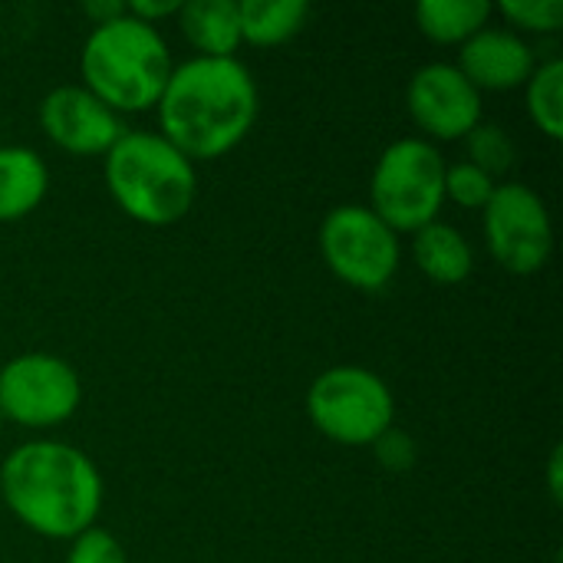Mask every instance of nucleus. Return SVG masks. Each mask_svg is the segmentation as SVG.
Returning <instances> with one entry per match:
<instances>
[{"instance_id": "nucleus-1", "label": "nucleus", "mask_w": 563, "mask_h": 563, "mask_svg": "<svg viewBox=\"0 0 563 563\" xmlns=\"http://www.w3.org/2000/svg\"><path fill=\"white\" fill-rule=\"evenodd\" d=\"M257 106V82L238 56H195L172 69L155 102L158 135L191 162L221 158L247 139Z\"/></svg>"}, {"instance_id": "nucleus-2", "label": "nucleus", "mask_w": 563, "mask_h": 563, "mask_svg": "<svg viewBox=\"0 0 563 563\" xmlns=\"http://www.w3.org/2000/svg\"><path fill=\"white\" fill-rule=\"evenodd\" d=\"M0 498L26 531L46 541H73L96 528L102 475L86 452L66 442H26L0 465Z\"/></svg>"}, {"instance_id": "nucleus-3", "label": "nucleus", "mask_w": 563, "mask_h": 563, "mask_svg": "<svg viewBox=\"0 0 563 563\" xmlns=\"http://www.w3.org/2000/svg\"><path fill=\"white\" fill-rule=\"evenodd\" d=\"M172 69L175 63L158 26L129 13L92 26L79 53L82 89L115 115L155 109Z\"/></svg>"}, {"instance_id": "nucleus-4", "label": "nucleus", "mask_w": 563, "mask_h": 563, "mask_svg": "<svg viewBox=\"0 0 563 563\" xmlns=\"http://www.w3.org/2000/svg\"><path fill=\"white\" fill-rule=\"evenodd\" d=\"M102 178L112 201L139 224L165 228L181 221L198 198L195 162L158 132H125L102 155Z\"/></svg>"}, {"instance_id": "nucleus-5", "label": "nucleus", "mask_w": 563, "mask_h": 563, "mask_svg": "<svg viewBox=\"0 0 563 563\" xmlns=\"http://www.w3.org/2000/svg\"><path fill=\"white\" fill-rule=\"evenodd\" d=\"M445 205V158L429 139H396L369 178V211L396 234H416L439 221Z\"/></svg>"}, {"instance_id": "nucleus-6", "label": "nucleus", "mask_w": 563, "mask_h": 563, "mask_svg": "<svg viewBox=\"0 0 563 563\" xmlns=\"http://www.w3.org/2000/svg\"><path fill=\"white\" fill-rule=\"evenodd\" d=\"M307 416L320 435L340 445H373L396 419L389 386L366 366H333L307 389Z\"/></svg>"}, {"instance_id": "nucleus-7", "label": "nucleus", "mask_w": 563, "mask_h": 563, "mask_svg": "<svg viewBox=\"0 0 563 563\" xmlns=\"http://www.w3.org/2000/svg\"><path fill=\"white\" fill-rule=\"evenodd\" d=\"M323 264L353 290H383L402 261L399 234L366 205H340L320 224Z\"/></svg>"}, {"instance_id": "nucleus-8", "label": "nucleus", "mask_w": 563, "mask_h": 563, "mask_svg": "<svg viewBox=\"0 0 563 563\" xmlns=\"http://www.w3.org/2000/svg\"><path fill=\"white\" fill-rule=\"evenodd\" d=\"M82 383L53 353H20L0 366V419L23 429H56L79 409Z\"/></svg>"}, {"instance_id": "nucleus-9", "label": "nucleus", "mask_w": 563, "mask_h": 563, "mask_svg": "<svg viewBox=\"0 0 563 563\" xmlns=\"http://www.w3.org/2000/svg\"><path fill=\"white\" fill-rule=\"evenodd\" d=\"M482 214L488 251L508 274L528 277L548 264L554 251V228L538 191L518 181H505L495 188Z\"/></svg>"}, {"instance_id": "nucleus-10", "label": "nucleus", "mask_w": 563, "mask_h": 563, "mask_svg": "<svg viewBox=\"0 0 563 563\" xmlns=\"http://www.w3.org/2000/svg\"><path fill=\"white\" fill-rule=\"evenodd\" d=\"M412 122L429 139H465L482 122V92L462 76L455 63H426L412 73L406 89Z\"/></svg>"}, {"instance_id": "nucleus-11", "label": "nucleus", "mask_w": 563, "mask_h": 563, "mask_svg": "<svg viewBox=\"0 0 563 563\" xmlns=\"http://www.w3.org/2000/svg\"><path fill=\"white\" fill-rule=\"evenodd\" d=\"M46 139L69 155H106L129 129L82 86H56L40 102Z\"/></svg>"}, {"instance_id": "nucleus-12", "label": "nucleus", "mask_w": 563, "mask_h": 563, "mask_svg": "<svg viewBox=\"0 0 563 563\" xmlns=\"http://www.w3.org/2000/svg\"><path fill=\"white\" fill-rule=\"evenodd\" d=\"M455 66L478 92H505L531 79L538 56L515 30L485 26L472 40L462 43Z\"/></svg>"}, {"instance_id": "nucleus-13", "label": "nucleus", "mask_w": 563, "mask_h": 563, "mask_svg": "<svg viewBox=\"0 0 563 563\" xmlns=\"http://www.w3.org/2000/svg\"><path fill=\"white\" fill-rule=\"evenodd\" d=\"M49 188L46 162L26 145L0 148V224L20 221L40 208Z\"/></svg>"}, {"instance_id": "nucleus-14", "label": "nucleus", "mask_w": 563, "mask_h": 563, "mask_svg": "<svg viewBox=\"0 0 563 563\" xmlns=\"http://www.w3.org/2000/svg\"><path fill=\"white\" fill-rule=\"evenodd\" d=\"M178 26L198 56L224 59L241 49L238 0H188L178 7Z\"/></svg>"}, {"instance_id": "nucleus-15", "label": "nucleus", "mask_w": 563, "mask_h": 563, "mask_svg": "<svg viewBox=\"0 0 563 563\" xmlns=\"http://www.w3.org/2000/svg\"><path fill=\"white\" fill-rule=\"evenodd\" d=\"M412 261L429 280L445 287L468 280L475 271V251L468 238L445 221H432L412 234Z\"/></svg>"}, {"instance_id": "nucleus-16", "label": "nucleus", "mask_w": 563, "mask_h": 563, "mask_svg": "<svg viewBox=\"0 0 563 563\" xmlns=\"http://www.w3.org/2000/svg\"><path fill=\"white\" fill-rule=\"evenodd\" d=\"M238 16H241V43L280 46L307 26L310 3L307 0H241Z\"/></svg>"}, {"instance_id": "nucleus-17", "label": "nucleus", "mask_w": 563, "mask_h": 563, "mask_svg": "<svg viewBox=\"0 0 563 563\" xmlns=\"http://www.w3.org/2000/svg\"><path fill=\"white\" fill-rule=\"evenodd\" d=\"M492 13L495 7L488 0H422L416 7V23L432 43L455 46L485 30Z\"/></svg>"}, {"instance_id": "nucleus-18", "label": "nucleus", "mask_w": 563, "mask_h": 563, "mask_svg": "<svg viewBox=\"0 0 563 563\" xmlns=\"http://www.w3.org/2000/svg\"><path fill=\"white\" fill-rule=\"evenodd\" d=\"M525 102L538 132L558 142L563 135V63L558 56L534 66L531 79L525 82Z\"/></svg>"}, {"instance_id": "nucleus-19", "label": "nucleus", "mask_w": 563, "mask_h": 563, "mask_svg": "<svg viewBox=\"0 0 563 563\" xmlns=\"http://www.w3.org/2000/svg\"><path fill=\"white\" fill-rule=\"evenodd\" d=\"M468 162L475 168H482L485 175L498 178L515 165V142L508 139V132L495 122H478L468 135Z\"/></svg>"}, {"instance_id": "nucleus-20", "label": "nucleus", "mask_w": 563, "mask_h": 563, "mask_svg": "<svg viewBox=\"0 0 563 563\" xmlns=\"http://www.w3.org/2000/svg\"><path fill=\"white\" fill-rule=\"evenodd\" d=\"M495 188H498V181L492 175H485L482 168H475L472 162L445 165V201H455L459 208L485 211Z\"/></svg>"}, {"instance_id": "nucleus-21", "label": "nucleus", "mask_w": 563, "mask_h": 563, "mask_svg": "<svg viewBox=\"0 0 563 563\" xmlns=\"http://www.w3.org/2000/svg\"><path fill=\"white\" fill-rule=\"evenodd\" d=\"M498 13L528 33H554L563 26V0H501Z\"/></svg>"}, {"instance_id": "nucleus-22", "label": "nucleus", "mask_w": 563, "mask_h": 563, "mask_svg": "<svg viewBox=\"0 0 563 563\" xmlns=\"http://www.w3.org/2000/svg\"><path fill=\"white\" fill-rule=\"evenodd\" d=\"M66 563H129V561H125L122 544H119L109 531H102V528H89V531H82L79 538H73V541H69Z\"/></svg>"}, {"instance_id": "nucleus-23", "label": "nucleus", "mask_w": 563, "mask_h": 563, "mask_svg": "<svg viewBox=\"0 0 563 563\" xmlns=\"http://www.w3.org/2000/svg\"><path fill=\"white\" fill-rule=\"evenodd\" d=\"M373 452H376V462H379L386 472H393V475H402V472H409V468L416 465V442H412L406 432H399L396 426L386 429V432L373 442Z\"/></svg>"}, {"instance_id": "nucleus-24", "label": "nucleus", "mask_w": 563, "mask_h": 563, "mask_svg": "<svg viewBox=\"0 0 563 563\" xmlns=\"http://www.w3.org/2000/svg\"><path fill=\"white\" fill-rule=\"evenodd\" d=\"M178 7L181 3H175V0H132V3H125V13L142 20V23H148V26H155L162 16L178 13Z\"/></svg>"}, {"instance_id": "nucleus-25", "label": "nucleus", "mask_w": 563, "mask_h": 563, "mask_svg": "<svg viewBox=\"0 0 563 563\" xmlns=\"http://www.w3.org/2000/svg\"><path fill=\"white\" fill-rule=\"evenodd\" d=\"M82 13L92 20V26H99V23H106V20H112V16H119V13H125V3H115V0H102V3H82Z\"/></svg>"}, {"instance_id": "nucleus-26", "label": "nucleus", "mask_w": 563, "mask_h": 563, "mask_svg": "<svg viewBox=\"0 0 563 563\" xmlns=\"http://www.w3.org/2000/svg\"><path fill=\"white\" fill-rule=\"evenodd\" d=\"M548 478H551V498L558 501V498H561V449H554V455H551Z\"/></svg>"}, {"instance_id": "nucleus-27", "label": "nucleus", "mask_w": 563, "mask_h": 563, "mask_svg": "<svg viewBox=\"0 0 563 563\" xmlns=\"http://www.w3.org/2000/svg\"><path fill=\"white\" fill-rule=\"evenodd\" d=\"M0 426H3V419H0Z\"/></svg>"}]
</instances>
